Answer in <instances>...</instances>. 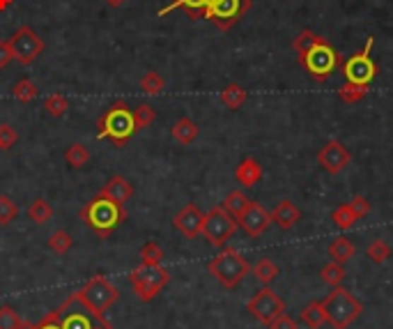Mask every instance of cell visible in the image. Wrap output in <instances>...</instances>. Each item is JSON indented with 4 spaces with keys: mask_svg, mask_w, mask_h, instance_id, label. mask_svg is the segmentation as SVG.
<instances>
[{
    "mask_svg": "<svg viewBox=\"0 0 393 329\" xmlns=\"http://www.w3.org/2000/svg\"><path fill=\"white\" fill-rule=\"evenodd\" d=\"M235 233H237V219L233 214H228L221 205L212 207L205 214L203 233L200 235H203L212 246H216V249H223V246L228 244V240H230Z\"/></svg>",
    "mask_w": 393,
    "mask_h": 329,
    "instance_id": "obj_11",
    "label": "cell"
},
{
    "mask_svg": "<svg viewBox=\"0 0 393 329\" xmlns=\"http://www.w3.org/2000/svg\"><path fill=\"white\" fill-rule=\"evenodd\" d=\"M365 93H368V88L356 86V83H345V86H341V90H338V99L345 104H356L365 97Z\"/></svg>",
    "mask_w": 393,
    "mask_h": 329,
    "instance_id": "obj_37",
    "label": "cell"
},
{
    "mask_svg": "<svg viewBox=\"0 0 393 329\" xmlns=\"http://www.w3.org/2000/svg\"><path fill=\"white\" fill-rule=\"evenodd\" d=\"M163 86H166V81H163L157 71H148V74H143V79H141V90L148 95H159Z\"/></svg>",
    "mask_w": 393,
    "mask_h": 329,
    "instance_id": "obj_39",
    "label": "cell"
},
{
    "mask_svg": "<svg viewBox=\"0 0 393 329\" xmlns=\"http://www.w3.org/2000/svg\"><path fill=\"white\" fill-rule=\"evenodd\" d=\"M246 308H249V313H253V318L260 320L262 325H269L274 318L286 313V304H283V299L269 286H264L262 290L255 292L253 299L246 304Z\"/></svg>",
    "mask_w": 393,
    "mask_h": 329,
    "instance_id": "obj_13",
    "label": "cell"
},
{
    "mask_svg": "<svg viewBox=\"0 0 393 329\" xmlns=\"http://www.w3.org/2000/svg\"><path fill=\"white\" fill-rule=\"evenodd\" d=\"M129 283L141 301H152L170 283V272L161 265H139L129 274Z\"/></svg>",
    "mask_w": 393,
    "mask_h": 329,
    "instance_id": "obj_7",
    "label": "cell"
},
{
    "mask_svg": "<svg viewBox=\"0 0 393 329\" xmlns=\"http://www.w3.org/2000/svg\"><path fill=\"white\" fill-rule=\"evenodd\" d=\"M12 60H14V53H12L10 42H7V40H0V69H5Z\"/></svg>",
    "mask_w": 393,
    "mask_h": 329,
    "instance_id": "obj_45",
    "label": "cell"
},
{
    "mask_svg": "<svg viewBox=\"0 0 393 329\" xmlns=\"http://www.w3.org/2000/svg\"><path fill=\"white\" fill-rule=\"evenodd\" d=\"M37 329H60V325H58V320L53 318L51 313H47L44 316L40 323H37Z\"/></svg>",
    "mask_w": 393,
    "mask_h": 329,
    "instance_id": "obj_46",
    "label": "cell"
},
{
    "mask_svg": "<svg viewBox=\"0 0 393 329\" xmlns=\"http://www.w3.org/2000/svg\"><path fill=\"white\" fill-rule=\"evenodd\" d=\"M154 120H157V111H154V106L141 104L139 108H134V125H136V132H141V129H145V127H150Z\"/></svg>",
    "mask_w": 393,
    "mask_h": 329,
    "instance_id": "obj_36",
    "label": "cell"
},
{
    "mask_svg": "<svg viewBox=\"0 0 393 329\" xmlns=\"http://www.w3.org/2000/svg\"><path fill=\"white\" fill-rule=\"evenodd\" d=\"M365 253H368V258L375 265H382V262H387L391 258V246L384 240H373L368 244V249H365Z\"/></svg>",
    "mask_w": 393,
    "mask_h": 329,
    "instance_id": "obj_35",
    "label": "cell"
},
{
    "mask_svg": "<svg viewBox=\"0 0 393 329\" xmlns=\"http://www.w3.org/2000/svg\"><path fill=\"white\" fill-rule=\"evenodd\" d=\"M71 246H74V240H71V235L67 231H56L51 237H49V249L53 253H60L65 255Z\"/></svg>",
    "mask_w": 393,
    "mask_h": 329,
    "instance_id": "obj_34",
    "label": "cell"
},
{
    "mask_svg": "<svg viewBox=\"0 0 393 329\" xmlns=\"http://www.w3.org/2000/svg\"><path fill=\"white\" fill-rule=\"evenodd\" d=\"M332 221L341 228V231H347V228H352L356 221H359V217H356L354 212H352V207H350V203L347 205H341V207H336L334 212H332Z\"/></svg>",
    "mask_w": 393,
    "mask_h": 329,
    "instance_id": "obj_31",
    "label": "cell"
},
{
    "mask_svg": "<svg viewBox=\"0 0 393 329\" xmlns=\"http://www.w3.org/2000/svg\"><path fill=\"white\" fill-rule=\"evenodd\" d=\"M324 318L334 329H347L356 318L363 313V304L356 299L350 290L336 286L329 295L322 299Z\"/></svg>",
    "mask_w": 393,
    "mask_h": 329,
    "instance_id": "obj_5",
    "label": "cell"
},
{
    "mask_svg": "<svg viewBox=\"0 0 393 329\" xmlns=\"http://www.w3.org/2000/svg\"><path fill=\"white\" fill-rule=\"evenodd\" d=\"M19 325H21V316L12 306L7 304L0 306V329H19Z\"/></svg>",
    "mask_w": 393,
    "mask_h": 329,
    "instance_id": "obj_41",
    "label": "cell"
},
{
    "mask_svg": "<svg viewBox=\"0 0 393 329\" xmlns=\"http://www.w3.org/2000/svg\"><path fill=\"white\" fill-rule=\"evenodd\" d=\"M184 10L191 19H203L205 14V7H207V0H170V5H166L159 14H168L172 10Z\"/></svg>",
    "mask_w": 393,
    "mask_h": 329,
    "instance_id": "obj_21",
    "label": "cell"
},
{
    "mask_svg": "<svg viewBox=\"0 0 393 329\" xmlns=\"http://www.w3.org/2000/svg\"><path fill=\"white\" fill-rule=\"evenodd\" d=\"M198 134H200L198 125L191 120V117H180V120L172 125V129H170V136L180 145H191L198 139Z\"/></svg>",
    "mask_w": 393,
    "mask_h": 329,
    "instance_id": "obj_20",
    "label": "cell"
},
{
    "mask_svg": "<svg viewBox=\"0 0 393 329\" xmlns=\"http://www.w3.org/2000/svg\"><path fill=\"white\" fill-rule=\"evenodd\" d=\"M350 207H352V212L359 217V219H363L365 214L370 212V203H368V198H363V196H356V198H352L350 200Z\"/></svg>",
    "mask_w": 393,
    "mask_h": 329,
    "instance_id": "obj_43",
    "label": "cell"
},
{
    "mask_svg": "<svg viewBox=\"0 0 393 329\" xmlns=\"http://www.w3.org/2000/svg\"><path fill=\"white\" fill-rule=\"evenodd\" d=\"M350 161H352V154L341 141H327L317 152V163L329 175H338V173L350 166Z\"/></svg>",
    "mask_w": 393,
    "mask_h": 329,
    "instance_id": "obj_14",
    "label": "cell"
},
{
    "mask_svg": "<svg viewBox=\"0 0 393 329\" xmlns=\"http://www.w3.org/2000/svg\"><path fill=\"white\" fill-rule=\"evenodd\" d=\"M97 329H108V327H97Z\"/></svg>",
    "mask_w": 393,
    "mask_h": 329,
    "instance_id": "obj_49",
    "label": "cell"
},
{
    "mask_svg": "<svg viewBox=\"0 0 393 329\" xmlns=\"http://www.w3.org/2000/svg\"><path fill=\"white\" fill-rule=\"evenodd\" d=\"M163 251L157 242H145L141 246V265H161Z\"/></svg>",
    "mask_w": 393,
    "mask_h": 329,
    "instance_id": "obj_38",
    "label": "cell"
},
{
    "mask_svg": "<svg viewBox=\"0 0 393 329\" xmlns=\"http://www.w3.org/2000/svg\"><path fill=\"white\" fill-rule=\"evenodd\" d=\"M81 219H83L86 226L90 231H95L99 237H108L122 226L127 212H124V205H117L108 198L95 196L83 209H81Z\"/></svg>",
    "mask_w": 393,
    "mask_h": 329,
    "instance_id": "obj_2",
    "label": "cell"
},
{
    "mask_svg": "<svg viewBox=\"0 0 393 329\" xmlns=\"http://www.w3.org/2000/svg\"><path fill=\"white\" fill-rule=\"evenodd\" d=\"M317 40H319V35H315V33L310 30V28H306V30H301V33L297 35L295 42H292V47H295L297 56L301 58V56H306V53L315 47Z\"/></svg>",
    "mask_w": 393,
    "mask_h": 329,
    "instance_id": "obj_32",
    "label": "cell"
},
{
    "mask_svg": "<svg viewBox=\"0 0 393 329\" xmlns=\"http://www.w3.org/2000/svg\"><path fill=\"white\" fill-rule=\"evenodd\" d=\"M235 178H237V182H240V185H244V187H255L260 182V178H262V166H260V161L258 159H253V157H246L240 166H237V171H235Z\"/></svg>",
    "mask_w": 393,
    "mask_h": 329,
    "instance_id": "obj_19",
    "label": "cell"
},
{
    "mask_svg": "<svg viewBox=\"0 0 393 329\" xmlns=\"http://www.w3.org/2000/svg\"><path fill=\"white\" fill-rule=\"evenodd\" d=\"M124 3H127V0H106L108 7H122Z\"/></svg>",
    "mask_w": 393,
    "mask_h": 329,
    "instance_id": "obj_47",
    "label": "cell"
},
{
    "mask_svg": "<svg viewBox=\"0 0 393 329\" xmlns=\"http://www.w3.org/2000/svg\"><path fill=\"white\" fill-rule=\"evenodd\" d=\"M267 327H269V329H299L297 323H295V320H292L288 313H281L278 318H274Z\"/></svg>",
    "mask_w": 393,
    "mask_h": 329,
    "instance_id": "obj_44",
    "label": "cell"
},
{
    "mask_svg": "<svg viewBox=\"0 0 393 329\" xmlns=\"http://www.w3.org/2000/svg\"><path fill=\"white\" fill-rule=\"evenodd\" d=\"M51 316L58 320L60 329H97V327L113 329L108 320L95 318L74 295H69L56 311H51Z\"/></svg>",
    "mask_w": 393,
    "mask_h": 329,
    "instance_id": "obj_9",
    "label": "cell"
},
{
    "mask_svg": "<svg viewBox=\"0 0 393 329\" xmlns=\"http://www.w3.org/2000/svg\"><path fill=\"white\" fill-rule=\"evenodd\" d=\"M12 5V0H0V10H7Z\"/></svg>",
    "mask_w": 393,
    "mask_h": 329,
    "instance_id": "obj_48",
    "label": "cell"
},
{
    "mask_svg": "<svg viewBox=\"0 0 393 329\" xmlns=\"http://www.w3.org/2000/svg\"><path fill=\"white\" fill-rule=\"evenodd\" d=\"M251 272H253V277L262 283V286H269V283L278 277V265L274 260H269V258H262V260H258L253 265Z\"/></svg>",
    "mask_w": 393,
    "mask_h": 329,
    "instance_id": "obj_25",
    "label": "cell"
},
{
    "mask_svg": "<svg viewBox=\"0 0 393 329\" xmlns=\"http://www.w3.org/2000/svg\"><path fill=\"white\" fill-rule=\"evenodd\" d=\"M251 10V0H209L203 19L212 21L218 30H230Z\"/></svg>",
    "mask_w": 393,
    "mask_h": 329,
    "instance_id": "obj_10",
    "label": "cell"
},
{
    "mask_svg": "<svg viewBox=\"0 0 393 329\" xmlns=\"http://www.w3.org/2000/svg\"><path fill=\"white\" fill-rule=\"evenodd\" d=\"M7 42H10V47H12L14 60L23 67L33 65V62L44 53V49H47L44 40L30 28V25H21Z\"/></svg>",
    "mask_w": 393,
    "mask_h": 329,
    "instance_id": "obj_12",
    "label": "cell"
},
{
    "mask_svg": "<svg viewBox=\"0 0 393 329\" xmlns=\"http://www.w3.org/2000/svg\"><path fill=\"white\" fill-rule=\"evenodd\" d=\"M19 141V136L12 129V125H0V150H10Z\"/></svg>",
    "mask_w": 393,
    "mask_h": 329,
    "instance_id": "obj_42",
    "label": "cell"
},
{
    "mask_svg": "<svg viewBox=\"0 0 393 329\" xmlns=\"http://www.w3.org/2000/svg\"><path fill=\"white\" fill-rule=\"evenodd\" d=\"M12 95H14L16 102H21V104H30L33 99L40 95V90H37V86H35L30 79H21V81H16V83H14Z\"/></svg>",
    "mask_w": 393,
    "mask_h": 329,
    "instance_id": "obj_27",
    "label": "cell"
},
{
    "mask_svg": "<svg viewBox=\"0 0 393 329\" xmlns=\"http://www.w3.org/2000/svg\"><path fill=\"white\" fill-rule=\"evenodd\" d=\"M299 318H301V323H304L308 329H319L327 323L322 301H310V304H306L304 308H301Z\"/></svg>",
    "mask_w": 393,
    "mask_h": 329,
    "instance_id": "obj_22",
    "label": "cell"
},
{
    "mask_svg": "<svg viewBox=\"0 0 393 329\" xmlns=\"http://www.w3.org/2000/svg\"><path fill=\"white\" fill-rule=\"evenodd\" d=\"M44 108H47V113L53 115V117H60L65 115L69 111V99L65 95H49L47 99H44Z\"/></svg>",
    "mask_w": 393,
    "mask_h": 329,
    "instance_id": "obj_33",
    "label": "cell"
},
{
    "mask_svg": "<svg viewBox=\"0 0 393 329\" xmlns=\"http://www.w3.org/2000/svg\"><path fill=\"white\" fill-rule=\"evenodd\" d=\"M207 270L223 288L233 290L249 277L251 265L244 258V253L233 249V246H228V249H221L212 260L207 262Z\"/></svg>",
    "mask_w": 393,
    "mask_h": 329,
    "instance_id": "obj_4",
    "label": "cell"
},
{
    "mask_svg": "<svg viewBox=\"0 0 393 329\" xmlns=\"http://www.w3.org/2000/svg\"><path fill=\"white\" fill-rule=\"evenodd\" d=\"M269 224H271L269 212L260 203H255V200H251L249 207L244 209V214L237 219V226L249 237H260L269 228Z\"/></svg>",
    "mask_w": 393,
    "mask_h": 329,
    "instance_id": "obj_15",
    "label": "cell"
},
{
    "mask_svg": "<svg viewBox=\"0 0 393 329\" xmlns=\"http://www.w3.org/2000/svg\"><path fill=\"white\" fill-rule=\"evenodd\" d=\"M97 196L113 200V203H117V205H124V203H129V198L134 196V185L122 175H113L102 189H99Z\"/></svg>",
    "mask_w": 393,
    "mask_h": 329,
    "instance_id": "obj_17",
    "label": "cell"
},
{
    "mask_svg": "<svg viewBox=\"0 0 393 329\" xmlns=\"http://www.w3.org/2000/svg\"><path fill=\"white\" fill-rule=\"evenodd\" d=\"M251 200L246 198V194H242V191H230V194L225 196V200L221 203V207L225 209L228 214H233L235 219H240L244 214V209L249 207Z\"/></svg>",
    "mask_w": 393,
    "mask_h": 329,
    "instance_id": "obj_26",
    "label": "cell"
},
{
    "mask_svg": "<svg viewBox=\"0 0 393 329\" xmlns=\"http://www.w3.org/2000/svg\"><path fill=\"white\" fill-rule=\"evenodd\" d=\"M299 65L304 67L315 81L322 83V81H327L338 67H341V58H338V53L332 44H329L324 37H319L315 47L310 49L306 56L299 58Z\"/></svg>",
    "mask_w": 393,
    "mask_h": 329,
    "instance_id": "obj_8",
    "label": "cell"
},
{
    "mask_svg": "<svg viewBox=\"0 0 393 329\" xmlns=\"http://www.w3.org/2000/svg\"><path fill=\"white\" fill-rule=\"evenodd\" d=\"M71 295H74L95 318L106 320L104 313L115 304L117 299H120V290H117L106 277L97 274V277L88 279L83 286H81L76 292H71Z\"/></svg>",
    "mask_w": 393,
    "mask_h": 329,
    "instance_id": "obj_3",
    "label": "cell"
},
{
    "mask_svg": "<svg viewBox=\"0 0 393 329\" xmlns=\"http://www.w3.org/2000/svg\"><path fill=\"white\" fill-rule=\"evenodd\" d=\"M271 217V224H276L281 231H290V228H295L299 224V219H301V212H299V207L292 203V200H281V203L276 205L269 212Z\"/></svg>",
    "mask_w": 393,
    "mask_h": 329,
    "instance_id": "obj_18",
    "label": "cell"
},
{
    "mask_svg": "<svg viewBox=\"0 0 393 329\" xmlns=\"http://www.w3.org/2000/svg\"><path fill=\"white\" fill-rule=\"evenodd\" d=\"M16 214H19V209H16L14 205V200L10 196H0V226H7V224H12Z\"/></svg>",
    "mask_w": 393,
    "mask_h": 329,
    "instance_id": "obj_40",
    "label": "cell"
},
{
    "mask_svg": "<svg viewBox=\"0 0 393 329\" xmlns=\"http://www.w3.org/2000/svg\"><path fill=\"white\" fill-rule=\"evenodd\" d=\"M139 134L134 125V108L127 106L122 99H117L106 111L97 117V136L99 139L111 141L113 145H124L129 139Z\"/></svg>",
    "mask_w": 393,
    "mask_h": 329,
    "instance_id": "obj_1",
    "label": "cell"
},
{
    "mask_svg": "<svg viewBox=\"0 0 393 329\" xmlns=\"http://www.w3.org/2000/svg\"><path fill=\"white\" fill-rule=\"evenodd\" d=\"M246 97H249V93H246V90L240 83H230V86H225L221 90V104L230 108V111H237V108H242L244 102H246Z\"/></svg>",
    "mask_w": 393,
    "mask_h": 329,
    "instance_id": "obj_23",
    "label": "cell"
},
{
    "mask_svg": "<svg viewBox=\"0 0 393 329\" xmlns=\"http://www.w3.org/2000/svg\"><path fill=\"white\" fill-rule=\"evenodd\" d=\"M203 221H205V214L200 212L194 203H189L175 214V219H172V226H175L177 233L189 237V240H194V237H198L200 233H203Z\"/></svg>",
    "mask_w": 393,
    "mask_h": 329,
    "instance_id": "obj_16",
    "label": "cell"
},
{
    "mask_svg": "<svg viewBox=\"0 0 393 329\" xmlns=\"http://www.w3.org/2000/svg\"><path fill=\"white\" fill-rule=\"evenodd\" d=\"M373 47H375V37H368L361 51L352 53L350 58L341 62V71L347 79V83L368 88L375 81V76H377V62L373 60Z\"/></svg>",
    "mask_w": 393,
    "mask_h": 329,
    "instance_id": "obj_6",
    "label": "cell"
},
{
    "mask_svg": "<svg viewBox=\"0 0 393 329\" xmlns=\"http://www.w3.org/2000/svg\"><path fill=\"white\" fill-rule=\"evenodd\" d=\"M354 244L352 240H347V237H338V240H334L332 244H329V255H332V260L336 262H347V260H352V255H354Z\"/></svg>",
    "mask_w": 393,
    "mask_h": 329,
    "instance_id": "obj_24",
    "label": "cell"
},
{
    "mask_svg": "<svg viewBox=\"0 0 393 329\" xmlns=\"http://www.w3.org/2000/svg\"><path fill=\"white\" fill-rule=\"evenodd\" d=\"M65 161H67L69 168H83L86 163L90 161V152L81 143H71L69 148L65 150Z\"/></svg>",
    "mask_w": 393,
    "mask_h": 329,
    "instance_id": "obj_30",
    "label": "cell"
},
{
    "mask_svg": "<svg viewBox=\"0 0 393 329\" xmlns=\"http://www.w3.org/2000/svg\"><path fill=\"white\" fill-rule=\"evenodd\" d=\"M319 277H322V281L329 283V286H332V288H336V286H341L343 279L347 277V274H345L343 262L332 260V262H327L322 270H319Z\"/></svg>",
    "mask_w": 393,
    "mask_h": 329,
    "instance_id": "obj_29",
    "label": "cell"
},
{
    "mask_svg": "<svg viewBox=\"0 0 393 329\" xmlns=\"http://www.w3.org/2000/svg\"><path fill=\"white\" fill-rule=\"evenodd\" d=\"M51 217H53V207L49 205V200H44V198H35L30 207H28V219L35 224H47L51 221Z\"/></svg>",
    "mask_w": 393,
    "mask_h": 329,
    "instance_id": "obj_28",
    "label": "cell"
}]
</instances>
